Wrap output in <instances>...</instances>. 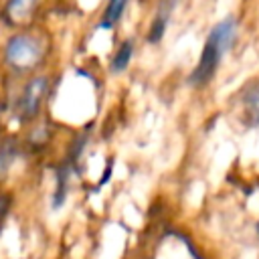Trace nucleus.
<instances>
[{
  "label": "nucleus",
  "mask_w": 259,
  "mask_h": 259,
  "mask_svg": "<svg viewBox=\"0 0 259 259\" xmlns=\"http://www.w3.org/2000/svg\"><path fill=\"white\" fill-rule=\"evenodd\" d=\"M12 160H14V150L10 146L2 148L0 150V178L6 174V170H8V166H10Z\"/></svg>",
  "instance_id": "obj_8"
},
{
  "label": "nucleus",
  "mask_w": 259,
  "mask_h": 259,
  "mask_svg": "<svg viewBox=\"0 0 259 259\" xmlns=\"http://www.w3.org/2000/svg\"><path fill=\"white\" fill-rule=\"evenodd\" d=\"M4 57L14 71H30L42 59V45L34 36L16 34L6 42Z\"/></svg>",
  "instance_id": "obj_2"
},
{
  "label": "nucleus",
  "mask_w": 259,
  "mask_h": 259,
  "mask_svg": "<svg viewBox=\"0 0 259 259\" xmlns=\"http://www.w3.org/2000/svg\"><path fill=\"white\" fill-rule=\"evenodd\" d=\"M245 107H247V115L249 121L253 125H259V87L251 89L245 97Z\"/></svg>",
  "instance_id": "obj_7"
},
{
  "label": "nucleus",
  "mask_w": 259,
  "mask_h": 259,
  "mask_svg": "<svg viewBox=\"0 0 259 259\" xmlns=\"http://www.w3.org/2000/svg\"><path fill=\"white\" fill-rule=\"evenodd\" d=\"M132 55H134V40L127 38V40H123V42L119 45V49L115 51V55H113V59H111V65H109L111 71H113V73L125 71L127 65H130V61H132Z\"/></svg>",
  "instance_id": "obj_5"
},
{
  "label": "nucleus",
  "mask_w": 259,
  "mask_h": 259,
  "mask_svg": "<svg viewBox=\"0 0 259 259\" xmlns=\"http://www.w3.org/2000/svg\"><path fill=\"white\" fill-rule=\"evenodd\" d=\"M47 79L45 77H34L32 81H28V85L24 87V93L20 97V103H18V109H20V115L24 119L36 115L38 111V105H40V99L45 97V91H47Z\"/></svg>",
  "instance_id": "obj_3"
},
{
  "label": "nucleus",
  "mask_w": 259,
  "mask_h": 259,
  "mask_svg": "<svg viewBox=\"0 0 259 259\" xmlns=\"http://www.w3.org/2000/svg\"><path fill=\"white\" fill-rule=\"evenodd\" d=\"M257 231H259V225H257Z\"/></svg>",
  "instance_id": "obj_9"
},
{
  "label": "nucleus",
  "mask_w": 259,
  "mask_h": 259,
  "mask_svg": "<svg viewBox=\"0 0 259 259\" xmlns=\"http://www.w3.org/2000/svg\"><path fill=\"white\" fill-rule=\"evenodd\" d=\"M36 6V0H8V4H6V16H8V20L10 22H24L28 16H30V12H32V8Z\"/></svg>",
  "instance_id": "obj_4"
},
{
  "label": "nucleus",
  "mask_w": 259,
  "mask_h": 259,
  "mask_svg": "<svg viewBox=\"0 0 259 259\" xmlns=\"http://www.w3.org/2000/svg\"><path fill=\"white\" fill-rule=\"evenodd\" d=\"M235 32H237V22L235 18H223L221 22H217L212 26V30L206 36V42L202 47L198 65L194 67L192 75H190V83L194 85H204L206 81L212 79L217 67L221 65L223 55L231 49L233 40H235Z\"/></svg>",
  "instance_id": "obj_1"
},
{
  "label": "nucleus",
  "mask_w": 259,
  "mask_h": 259,
  "mask_svg": "<svg viewBox=\"0 0 259 259\" xmlns=\"http://www.w3.org/2000/svg\"><path fill=\"white\" fill-rule=\"evenodd\" d=\"M127 2H130V0H107L105 12H103V18H101V26H103V28H111L113 24H117L119 18H121L123 12H125Z\"/></svg>",
  "instance_id": "obj_6"
}]
</instances>
